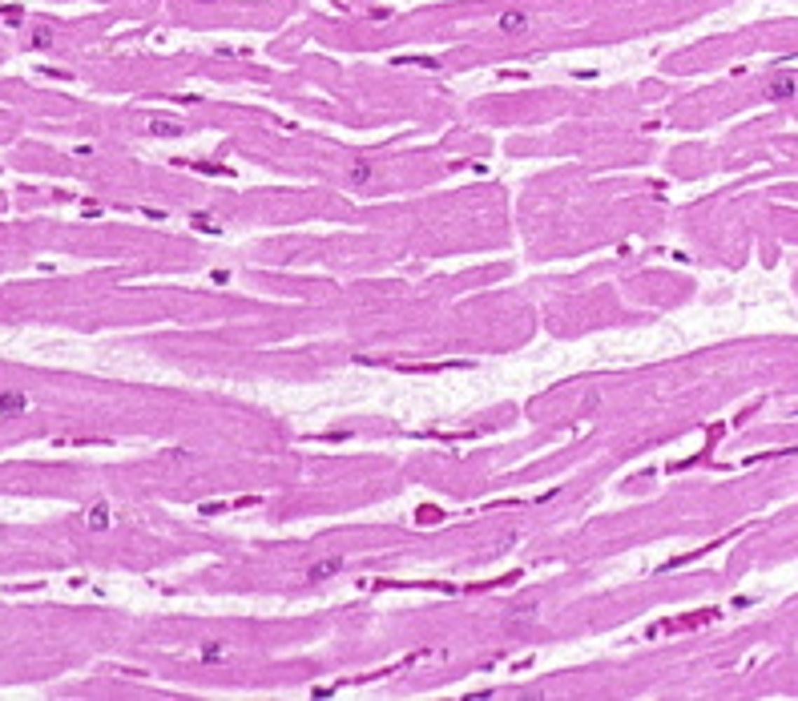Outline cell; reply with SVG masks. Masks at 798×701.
I'll list each match as a JSON object with an SVG mask.
<instances>
[{
	"label": "cell",
	"mask_w": 798,
	"mask_h": 701,
	"mask_svg": "<svg viewBox=\"0 0 798 701\" xmlns=\"http://www.w3.org/2000/svg\"><path fill=\"white\" fill-rule=\"evenodd\" d=\"M798 93V81L790 77V73H778V77H770V85H766V97L770 101H790Z\"/></svg>",
	"instance_id": "obj_1"
},
{
	"label": "cell",
	"mask_w": 798,
	"mask_h": 701,
	"mask_svg": "<svg viewBox=\"0 0 798 701\" xmlns=\"http://www.w3.org/2000/svg\"><path fill=\"white\" fill-rule=\"evenodd\" d=\"M25 408H29V399H25L20 391H4L0 395V415H17V411H25Z\"/></svg>",
	"instance_id": "obj_2"
},
{
	"label": "cell",
	"mask_w": 798,
	"mask_h": 701,
	"mask_svg": "<svg viewBox=\"0 0 798 701\" xmlns=\"http://www.w3.org/2000/svg\"><path fill=\"white\" fill-rule=\"evenodd\" d=\"M339 569H343V560L335 556V560H319V564H310L307 576H310V581H326V576H335Z\"/></svg>",
	"instance_id": "obj_3"
},
{
	"label": "cell",
	"mask_w": 798,
	"mask_h": 701,
	"mask_svg": "<svg viewBox=\"0 0 798 701\" xmlns=\"http://www.w3.org/2000/svg\"><path fill=\"white\" fill-rule=\"evenodd\" d=\"M85 524H89L93 532L109 528V508H105V504H93V508H89V516H85Z\"/></svg>",
	"instance_id": "obj_4"
},
{
	"label": "cell",
	"mask_w": 798,
	"mask_h": 701,
	"mask_svg": "<svg viewBox=\"0 0 798 701\" xmlns=\"http://www.w3.org/2000/svg\"><path fill=\"white\" fill-rule=\"evenodd\" d=\"M500 29H504V33H528V17H524V13H504V17H500Z\"/></svg>",
	"instance_id": "obj_5"
},
{
	"label": "cell",
	"mask_w": 798,
	"mask_h": 701,
	"mask_svg": "<svg viewBox=\"0 0 798 701\" xmlns=\"http://www.w3.org/2000/svg\"><path fill=\"white\" fill-rule=\"evenodd\" d=\"M149 133H158V137H181L186 130H181L178 121H162V117H158V121H149Z\"/></svg>",
	"instance_id": "obj_6"
},
{
	"label": "cell",
	"mask_w": 798,
	"mask_h": 701,
	"mask_svg": "<svg viewBox=\"0 0 798 701\" xmlns=\"http://www.w3.org/2000/svg\"><path fill=\"white\" fill-rule=\"evenodd\" d=\"M33 45H36V49H49V45H53V29H49V25L33 29Z\"/></svg>",
	"instance_id": "obj_7"
},
{
	"label": "cell",
	"mask_w": 798,
	"mask_h": 701,
	"mask_svg": "<svg viewBox=\"0 0 798 701\" xmlns=\"http://www.w3.org/2000/svg\"><path fill=\"white\" fill-rule=\"evenodd\" d=\"M351 181H355V186L371 181V165H355V169H351Z\"/></svg>",
	"instance_id": "obj_8"
},
{
	"label": "cell",
	"mask_w": 798,
	"mask_h": 701,
	"mask_svg": "<svg viewBox=\"0 0 798 701\" xmlns=\"http://www.w3.org/2000/svg\"><path fill=\"white\" fill-rule=\"evenodd\" d=\"M222 657H226L222 645H206V649H202V661H222Z\"/></svg>",
	"instance_id": "obj_9"
}]
</instances>
